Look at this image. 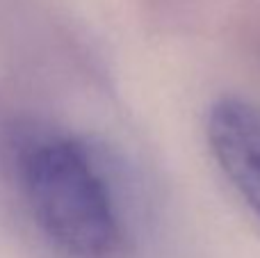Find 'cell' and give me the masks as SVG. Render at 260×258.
Instances as JSON below:
<instances>
[{"mask_svg": "<svg viewBox=\"0 0 260 258\" xmlns=\"http://www.w3.org/2000/svg\"><path fill=\"white\" fill-rule=\"evenodd\" d=\"M14 165L32 217L59 249L76 258H110L119 249L121 219L112 190L80 142L23 135Z\"/></svg>", "mask_w": 260, "mask_h": 258, "instance_id": "6da1fadb", "label": "cell"}, {"mask_svg": "<svg viewBox=\"0 0 260 258\" xmlns=\"http://www.w3.org/2000/svg\"><path fill=\"white\" fill-rule=\"evenodd\" d=\"M208 142L219 169L260 219V108L244 99H219L208 112Z\"/></svg>", "mask_w": 260, "mask_h": 258, "instance_id": "7a4b0ae2", "label": "cell"}]
</instances>
